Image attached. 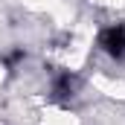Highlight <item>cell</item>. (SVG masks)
Returning a JSON list of instances; mask_svg holds the SVG:
<instances>
[{
  "mask_svg": "<svg viewBox=\"0 0 125 125\" xmlns=\"http://www.w3.org/2000/svg\"><path fill=\"white\" fill-rule=\"evenodd\" d=\"M99 50L114 61H125V23H111L99 32Z\"/></svg>",
  "mask_w": 125,
  "mask_h": 125,
  "instance_id": "obj_1",
  "label": "cell"
},
{
  "mask_svg": "<svg viewBox=\"0 0 125 125\" xmlns=\"http://www.w3.org/2000/svg\"><path fill=\"white\" fill-rule=\"evenodd\" d=\"M76 90H79V76H73L70 70H64V73H58L52 79V93H55V99H70V96H76Z\"/></svg>",
  "mask_w": 125,
  "mask_h": 125,
  "instance_id": "obj_2",
  "label": "cell"
}]
</instances>
